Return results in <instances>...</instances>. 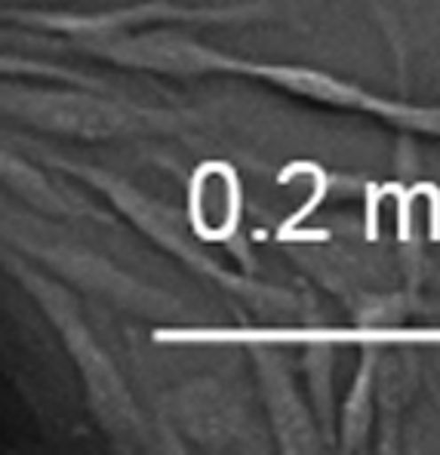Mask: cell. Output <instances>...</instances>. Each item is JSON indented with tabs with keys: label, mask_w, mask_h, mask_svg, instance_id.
<instances>
[{
	"label": "cell",
	"mask_w": 440,
	"mask_h": 455,
	"mask_svg": "<svg viewBox=\"0 0 440 455\" xmlns=\"http://www.w3.org/2000/svg\"><path fill=\"white\" fill-rule=\"evenodd\" d=\"M326 188H330V179H326V172H324V170H317V188H315V194H311V200L302 206V210L296 212V216L290 219V222H284V225H280L277 240H302V237H299V231H296V225L302 222V219L308 216L311 210H315V206L320 204V200L326 197Z\"/></svg>",
	"instance_id": "1"
}]
</instances>
